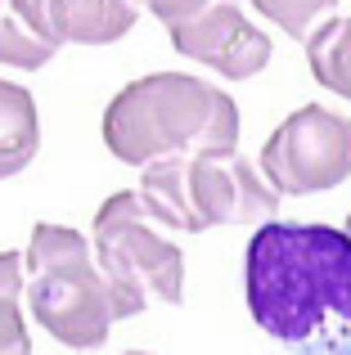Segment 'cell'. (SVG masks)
<instances>
[{"label":"cell","instance_id":"cell-1","mask_svg":"<svg viewBox=\"0 0 351 355\" xmlns=\"http://www.w3.org/2000/svg\"><path fill=\"white\" fill-rule=\"evenodd\" d=\"M243 293L257 329L298 355H351V239L271 220L248 239Z\"/></svg>","mask_w":351,"mask_h":355},{"label":"cell","instance_id":"cell-2","mask_svg":"<svg viewBox=\"0 0 351 355\" xmlns=\"http://www.w3.org/2000/svg\"><path fill=\"white\" fill-rule=\"evenodd\" d=\"M104 144L126 166L234 153L239 104L189 72H153L122 86L104 108Z\"/></svg>","mask_w":351,"mask_h":355},{"label":"cell","instance_id":"cell-3","mask_svg":"<svg viewBox=\"0 0 351 355\" xmlns=\"http://www.w3.org/2000/svg\"><path fill=\"white\" fill-rule=\"evenodd\" d=\"M27 261V311L54 342L72 351H95L122 320L113 284L104 279L90 239L68 225H36L23 252Z\"/></svg>","mask_w":351,"mask_h":355},{"label":"cell","instance_id":"cell-4","mask_svg":"<svg viewBox=\"0 0 351 355\" xmlns=\"http://www.w3.org/2000/svg\"><path fill=\"white\" fill-rule=\"evenodd\" d=\"M140 198L158 225L203 234L212 225H271L280 193L266 184L248 157L239 153H198L167 157L140 171Z\"/></svg>","mask_w":351,"mask_h":355},{"label":"cell","instance_id":"cell-5","mask_svg":"<svg viewBox=\"0 0 351 355\" xmlns=\"http://www.w3.org/2000/svg\"><path fill=\"white\" fill-rule=\"evenodd\" d=\"M95 261L104 279L113 284L122 320L144 315L149 306H180L185 297V257L167 239V225L149 211L140 189H122L104 198L95 211V234H90Z\"/></svg>","mask_w":351,"mask_h":355},{"label":"cell","instance_id":"cell-6","mask_svg":"<svg viewBox=\"0 0 351 355\" xmlns=\"http://www.w3.org/2000/svg\"><path fill=\"white\" fill-rule=\"evenodd\" d=\"M262 175L275 193H320L351 175V121L307 104L262 144Z\"/></svg>","mask_w":351,"mask_h":355},{"label":"cell","instance_id":"cell-7","mask_svg":"<svg viewBox=\"0 0 351 355\" xmlns=\"http://www.w3.org/2000/svg\"><path fill=\"white\" fill-rule=\"evenodd\" d=\"M153 18L167 27L176 54L207 63L230 81H248L271 63V36L225 0H153Z\"/></svg>","mask_w":351,"mask_h":355},{"label":"cell","instance_id":"cell-8","mask_svg":"<svg viewBox=\"0 0 351 355\" xmlns=\"http://www.w3.org/2000/svg\"><path fill=\"white\" fill-rule=\"evenodd\" d=\"M45 0H0V63L9 68H45L59 54Z\"/></svg>","mask_w":351,"mask_h":355},{"label":"cell","instance_id":"cell-9","mask_svg":"<svg viewBox=\"0 0 351 355\" xmlns=\"http://www.w3.org/2000/svg\"><path fill=\"white\" fill-rule=\"evenodd\" d=\"M45 14L59 41H77V45H108L122 41L135 27V5L122 0H45Z\"/></svg>","mask_w":351,"mask_h":355},{"label":"cell","instance_id":"cell-10","mask_svg":"<svg viewBox=\"0 0 351 355\" xmlns=\"http://www.w3.org/2000/svg\"><path fill=\"white\" fill-rule=\"evenodd\" d=\"M41 148V117L36 99L14 81H0V180L27 171V162Z\"/></svg>","mask_w":351,"mask_h":355},{"label":"cell","instance_id":"cell-11","mask_svg":"<svg viewBox=\"0 0 351 355\" xmlns=\"http://www.w3.org/2000/svg\"><path fill=\"white\" fill-rule=\"evenodd\" d=\"M307 63L311 77L338 99H351V18L329 14L307 41Z\"/></svg>","mask_w":351,"mask_h":355},{"label":"cell","instance_id":"cell-12","mask_svg":"<svg viewBox=\"0 0 351 355\" xmlns=\"http://www.w3.org/2000/svg\"><path fill=\"white\" fill-rule=\"evenodd\" d=\"M27 261L23 252H0V355H32V338L23 324Z\"/></svg>","mask_w":351,"mask_h":355},{"label":"cell","instance_id":"cell-13","mask_svg":"<svg viewBox=\"0 0 351 355\" xmlns=\"http://www.w3.org/2000/svg\"><path fill=\"white\" fill-rule=\"evenodd\" d=\"M262 14L266 18H275V23H284V32L289 36H298L302 45L311 41V18H320V14H329V5H262Z\"/></svg>","mask_w":351,"mask_h":355},{"label":"cell","instance_id":"cell-14","mask_svg":"<svg viewBox=\"0 0 351 355\" xmlns=\"http://www.w3.org/2000/svg\"><path fill=\"white\" fill-rule=\"evenodd\" d=\"M117 355H149V351H117Z\"/></svg>","mask_w":351,"mask_h":355},{"label":"cell","instance_id":"cell-15","mask_svg":"<svg viewBox=\"0 0 351 355\" xmlns=\"http://www.w3.org/2000/svg\"><path fill=\"white\" fill-rule=\"evenodd\" d=\"M343 234H347V239H351V216H347V225H343Z\"/></svg>","mask_w":351,"mask_h":355}]
</instances>
